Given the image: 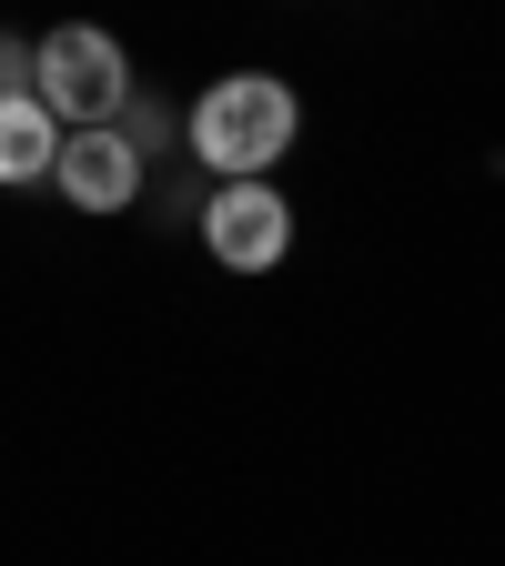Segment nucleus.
I'll list each match as a JSON object with an SVG mask.
<instances>
[{"instance_id":"1","label":"nucleus","mask_w":505,"mask_h":566,"mask_svg":"<svg viewBox=\"0 0 505 566\" xmlns=\"http://www.w3.org/2000/svg\"><path fill=\"white\" fill-rule=\"evenodd\" d=\"M182 132H192V163L202 172H223V182H263V163H283L294 153V132H304V102L273 82V71H223L192 112H182Z\"/></svg>"},{"instance_id":"2","label":"nucleus","mask_w":505,"mask_h":566,"mask_svg":"<svg viewBox=\"0 0 505 566\" xmlns=\"http://www.w3.org/2000/svg\"><path fill=\"white\" fill-rule=\"evenodd\" d=\"M31 92L71 122V132H112L122 112H131V61H122V41L112 31H51L41 41V71H31Z\"/></svg>"},{"instance_id":"3","label":"nucleus","mask_w":505,"mask_h":566,"mask_svg":"<svg viewBox=\"0 0 505 566\" xmlns=\"http://www.w3.org/2000/svg\"><path fill=\"white\" fill-rule=\"evenodd\" d=\"M202 243H212V263L263 273V263H283V243H294V202H283L273 182H223L202 202Z\"/></svg>"},{"instance_id":"4","label":"nucleus","mask_w":505,"mask_h":566,"mask_svg":"<svg viewBox=\"0 0 505 566\" xmlns=\"http://www.w3.org/2000/svg\"><path fill=\"white\" fill-rule=\"evenodd\" d=\"M61 192L82 202V212H122L141 192V142L112 122V132H71V153H61Z\"/></svg>"},{"instance_id":"5","label":"nucleus","mask_w":505,"mask_h":566,"mask_svg":"<svg viewBox=\"0 0 505 566\" xmlns=\"http://www.w3.org/2000/svg\"><path fill=\"white\" fill-rule=\"evenodd\" d=\"M61 153H71L61 112L41 92H0V172H11V182H41V172H61Z\"/></svg>"},{"instance_id":"6","label":"nucleus","mask_w":505,"mask_h":566,"mask_svg":"<svg viewBox=\"0 0 505 566\" xmlns=\"http://www.w3.org/2000/svg\"><path fill=\"white\" fill-rule=\"evenodd\" d=\"M122 132H131V142H141V153H152V142H162V132H172V122H162V112H152V102H131V112H122Z\"/></svg>"}]
</instances>
